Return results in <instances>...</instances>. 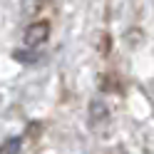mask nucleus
<instances>
[{
	"mask_svg": "<svg viewBox=\"0 0 154 154\" xmlns=\"http://www.w3.org/2000/svg\"><path fill=\"white\" fill-rule=\"evenodd\" d=\"M47 37H50V25H47L45 20H40V23H32V25L25 30L23 42H25V47L35 50V47H42V45L47 42Z\"/></svg>",
	"mask_w": 154,
	"mask_h": 154,
	"instance_id": "nucleus-1",
	"label": "nucleus"
},
{
	"mask_svg": "<svg viewBox=\"0 0 154 154\" xmlns=\"http://www.w3.org/2000/svg\"><path fill=\"white\" fill-rule=\"evenodd\" d=\"M20 147H23V139H20V137H10L8 142L0 144V154H17Z\"/></svg>",
	"mask_w": 154,
	"mask_h": 154,
	"instance_id": "nucleus-2",
	"label": "nucleus"
}]
</instances>
